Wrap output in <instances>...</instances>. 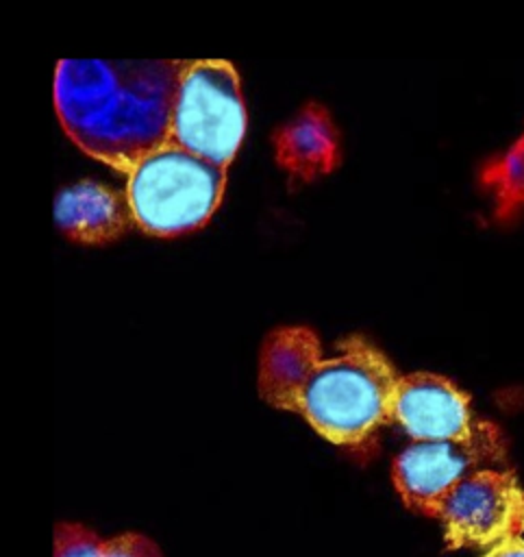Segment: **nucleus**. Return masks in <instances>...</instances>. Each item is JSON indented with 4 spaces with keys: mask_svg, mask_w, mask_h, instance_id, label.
Segmentation results:
<instances>
[{
    "mask_svg": "<svg viewBox=\"0 0 524 557\" xmlns=\"http://www.w3.org/2000/svg\"><path fill=\"white\" fill-rule=\"evenodd\" d=\"M185 65L161 59H63L54 72L61 126L83 152L128 174L170 141Z\"/></svg>",
    "mask_w": 524,
    "mask_h": 557,
    "instance_id": "1",
    "label": "nucleus"
},
{
    "mask_svg": "<svg viewBox=\"0 0 524 557\" xmlns=\"http://www.w3.org/2000/svg\"><path fill=\"white\" fill-rule=\"evenodd\" d=\"M398 381L389 359L367 339L352 335L339 344V355L320 361L298 413L333 444L365 448L391 420Z\"/></svg>",
    "mask_w": 524,
    "mask_h": 557,
    "instance_id": "2",
    "label": "nucleus"
},
{
    "mask_svg": "<svg viewBox=\"0 0 524 557\" xmlns=\"http://www.w3.org/2000/svg\"><path fill=\"white\" fill-rule=\"evenodd\" d=\"M224 183L226 168L167 141L128 172L126 196L139 228L174 237L200 228L213 215Z\"/></svg>",
    "mask_w": 524,
    "mask_h": 557,
    "instance_id": "3",
    "label": "nucleus"
},
{
    "mask_svg": "<svg viewBox=\"0 0 524 557\" xmlns=\"http://www.w3.org/2000/svg\"><path fill=\"white\" fill-rule=\"evenodd\" d=\"M246 133V104L228 61H187L176 87L170 141L226 168Z\"/></svg>",
    "mask_w": 524,
    "mask_h": 557,
    "instance_id": "4",
    "label": "nucleus"
},
{
    "mask_svg": "<svg viewBox=\"0 0 524 557\" xmlns=\"http://www.w3.org/2000/svg\"><path fill=\"white\" fill-rule=\"evenodd\" d=\"M507 466L502 431L478 418L470 433L454 440L413 442L394 459L391 476L404 505L435 518L439 503L467 476Z\"/></svg>",
    "mask_w": 524,
    "mask_h": 557,
    "instance_id": "5",
    "label": "nucleus"
},
{
    "mask_svg": "<svg viewBox=\"0 0 524 557\" xmlns=\"http://www.w3.org/2000/svg\"><path fill=\"white\" fill-rule=\"evenodd\" d=\"M450 548H494L524 535V487L511 468L481 470L461 481L439 503Z\"/></svg>",
    "mask_w": 524,
    "mask_h": 557,
    "instance_id": "6",
    "label": "nucleus"
},
{
    "mask_svg": "<svg viewBox=\"0 0 524 557\" xmlns=\"http://www.w3.org/2000/svg\"><path fill=\"white\" fill-rule=\"evenodd\" d=\"M391 420L413 442H439L463 437L478 418L472 416L470 398L448 379L433 372L400 376L394 394Z\"/></svg>",
    "mask_w": 524,
    "mask_h": 557,
    "instance_id": "7",
    "label": "nucleus"
},
{
    "mask_svg": "<svg viewBox=\"0 0 524 557\" xmlns=\"http://www.w3.org/2000/svg\"><path fill=\"white\" fill-rule=\"evenodd\" d=\"M320 361V342L311 329H274L259 357L261 398L278 409L300 411L302 392Z\"/></svg>",
    "mask_w": 524,
    "mask_h": 557,
    "instance_id": "8",
    "label": "nucleus"
},
{
    "mask_svg": "<svg viewBox=\"0 0 524 557\" xmlns=\"http://www.w3.org/2000/svg\"><path fill=\"white\" fill-rule=\"evenodd\" d=\"M54 222L72 242L109 244L122 237L135 218L126 191L96 181H78L57 194Z\"/></svg>",
    "mask_w": 524,
    "mask_h": 557,
    "instance_id": "9",
    "label": "nucleus"
},
{
    "mask_svg": "<svg viewBox=\"0 0 524 557\" xmlns=\"http://www.w3.org/2000/svg\"><path fill=\"white\" fill-rule=\"evenodd\" d=\"M278 165L296 181H313L339 163V133L328 111L309 102L274 133Z\"/></svg>",
    "mask_w": 524,
    "mask_h": 557,
    "instance_id": "10",
    "label": "nucleus"
},
{
    "mask_svg": "<svg viewBox=\"0 0 524 557\" xmlns=\"http://www.w3.org/2000/svg\"><path fill=\"white\" fill-rule=\"evenodd\" d=\"M483 187L494 198L498 220H513L524 211V133L481 172Z\"/></svg>",
    "mask_w": 524,
    "mask_h": 557,
    "instance_id": "11",
    "label": "nucleus"
},
{
    "mask_svg": "<svg viewBox=\"0 0 524 557\" xmlns=\"http://www.w3.org/2000/svg\"><path fill=\"white\" fill-rule=\"evenodd\" d=\"M104 540L76 522L54 527V557H104Z\"/></svg>",
    "mask_w": 524,
    "mask_h": 557,
    "instance_id": "12",
    "label": "nucleus"
},
{
    "mask_svg": "<svg viewBox=\"0 0 524 557\" xmlns=\"http://www.w3.org/2000/svg\"><path fill=\"white\" fill-rule=\"evenodd\" d=\"M104 557H163L161 548L141 533H122L107 540Z\"/></svg>",
    "mask_w": 524,
    "mask_h": 557,
    "instance_id": "13",
    "label": "nucleus"
},
{
    "mask_svg": "<svg viewBox=\"0 0 524 557\" xmlns=\"http://www.w3.org/2000/svg\"><path fill=\"white\" fill-rule=\"evenodd\" d=\"M481 557H524V540L522 537L507 540V542L485 550Z\"/></svg>",
    "mask_w": 524,
    "mask_h": 557,
    "instance_id": "14",
    "label": "nucleus"
}]
</instances>
